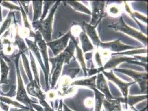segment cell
<instances>
[{"instance_id": "obj_5", "label": "cell", "mask_w": 148, "mask_h": 111, "mask_svg": "<svg viewBox=\"0 0 148 111\" xmlns=\"http://www.w3.org/2000/svg\"><path fill=\"white\" fill-rule=\"evenodd\" d=\"M113 71L121 72L131 77L135 82H137L139 84L142 92H146L147 91L148 74L147 72H138L130 69L116 68H114Z\"/></svg>"}, {"instance_id": "obj_44", "label": "cell", "mask_w": 148, "mask_h": 111, "mask_svg": "<svg viewBox=\"0 0 148 111\" xmlns=\"http://www.w3.org/2000/svg\"><path fill=\"white\" fill-rule=\"evenodd\" d=\"M1 5H2V1H0V23L2 22V9H1Z\"/></svg>"}, {"instance_id": "obj_45", "label": "cell", "mask_w": 148, "mask_h": 111, "mask_svg": "<svg viewBox=\"0 0 148 111\" xmlns=\"http://www.w3.org/2000/svg\"><path fill=\"white\" fill-rule=\"evenodd\" d=\"M62 107H64V109H63V111H72L71 110H70L68 107L65 105V104H63Z\"/></svg>"}, {"instance_id": "obj_19", "label": "cell", "mask_w": 148, "mask_h": 111, "mask_svg": "<svg viewBox=\"0 0 148 111\" xmlns=\"http://www.w3.org/2000/svg\"><path fill=\"white\" fill-rule=\"evenodd\" d=\"M16 36H15V40L14 42V45L17 46L19 48V54L22 53H25L26 52H28L29 49L28 47H27L23 39L21 37V36L19 35L18 27L17 24H16Z\"/></svg>"}, {"instance_id": "obj_35", "label": "cell", "mask_w": 148, "mask_h": 111, "mask_svg": "<svg viewBox=\"0 0 148 111\" xmlns=\"http://www.w3.org/2000/svg\"><path fill=\"white\" fill-rule=\"evenodd\" d=\"M147 49H139L133 51H130L129 52H124V53H117L112 54V55H133V53H147Z\"/></svg>"}, {"instance_id": "obj_24", "label": "cell", "mask_w": 148, "mask_h": 111, "mask_svg": "<svg viewBox=\"0 0 148 111\" xmlns=\"http://www.w3.org/2000/svg\"><path fill=\"white\" fill-rule=\"evenodd\" d=\"M75 49V46L74 43L71 40H70L69 44V46L62 52L65 56V60L64 63H65L66 64L69 63L70 60H71V58L73 57H74Z\"/></svg>"}, {"instance_id": "obj_21", "label": "cell", "mask_w": 148, "mask_h": 111, "mask_svg": "<svg viewBox=\"0 0 148 111\" xmlns=\"http://www.w3.org/2000/svg\"><path fill=\"white\" fill-rule=\"evenodd\" d=\"M43 1H33L32 5L33 8V22L39 20L42 15V5Z\"/></svg>"}, {"instance_id": "obj_14", "label": "cell", "mask_w": 148, "mask_h": 111, "mask_svg": "<svg viewBox=\"0 0 148 111\" xmlns=\"http://www.w3.org/2000/svg\"><path fill=\"white\" fill-rule=\"evenodd\" d=\"M96 88L99 92L103 93L106 97V99H114L110 92L107 82L105 80L104 76L102 73H99L97 76L96 80Z\"/></svg>"}, {"instance_id": "obj_34", "label": "cell", "mask_w": 148, "mask_h": 111, "mask_svg": "<svg viewBox=\"0 0 148 111\" xmlns=\"http://www.w3.org/2000/svg\"><path fill=\"white\" fill-rule=\"evenodd\" d=\"M2 6L5 8L10 9L11 11H13V10L20 11V7L14 5V4L8 1H2Z\"/></svg>"}, {"instance_id": "obj_23", "label": "cell", "mask_w": 148, "mask_h": 111, "mask_svg": "<svg viewBox=\"0 0 148 111\" xmlns=\"http://www.w3.org/2000/svg\"><path fill=\"white\" fill-rule=\"evenodd\" d=\"M95 93V111H101L102 105H103V101L105 99V95L99 92L96 88H91Z\"/></svg>"}, {"instance_id": "obj_10", "label": "cell", "mask_w": 148, "mask_h": 111, "mask_svg": "<svg viewBox=\"0 0 148 111\" xmlns=\"http://www.w3.org/2000/svg\"><path fill=\"white\" fill-rule=\"evenodd\" d=\"M138 60L136 57H112L110 60L103 67V70L105 71V69H110V68H115L116 66L118 65V64L122 62H127L132 63V64H136V65H139L141 66H144L145 68L146 71H147V64L143 63L142 62H138L136 61Z\"/></svg>"}, {"instance_id": "obj_1", "label": "cell", "mask_w": 148, "mask_h": 111, "mask_svg": "<svg viewBox=\"0 0 148 111\" xmlns=\"http://www.w3.org/2000/svg\"><path fill=\"white\" fill-rule=\"evenodd\" d=\"M60 1H57L52 7L47 17L43 21H37L32 23V27L36 31H38L41 34L44 40L47 43L51 41V33L53 32V22L54 16Z\"/></svg>"}, {"instance_id": "obj_3", "label": "cell", "mask_w": 148, "mask_h": 111, "mask_svg": "<svg viewBox=\"0 0 148 111\" xmlns=\"http://www.w3.org/2000/svg\"><path fill=\"white\" fill-rule=\"evenodd\" d=\"M108 27L116 31L123 32L124 33L130 35L132 37H134L145 45L147 44L148 42L147 37L144 35L141 32L128 26L124 22L122 17H120L117 22L109 25Z\"/></svg>"}, {"instance_id": "obj_32", "label": "cell", "mask_w": 148, "mask_h": 111, "mask_svg": "<svg viewBox=\"0 0 148 111\" xmlns=\"http://www.w3.org/2000/svg\"><path fill=\"white\" fill-rule=\"evenodd\" d=\"M56 1H44L43 2L44 6L43 13L40 17V19H39V21H43L44 19L45 16H47V13L49 11V9L50 6L52 5H54L56 3Z\"/></svg>"}, {"instance_id": "obj_17", "label": "cell", "mask_w": 148, "mask_h": 111, "mask_svg": "<svg viewBox=\"0 0 148 111\" xmlns=\"http://www.w3.org/2000/svg\"><path fill=\"white\" fill-rule=\"evenodd\" d=\"M103 104L106 111H122L121 102L118 98L105 99Z\"/></svg>"}, {"instance_id": "obj_20", "label": "cell", "mask_w": 148, "mask_h": 111, "mask_svg": "<svg viewBox=\"0 0 148 111\" xmlns=\"http://www.w3.org/2000/svg\"><path fill=\"white\" fill-rule=\"evenodd\" d=\"M79 37H80V40L81 43V47L82 49L83 52L86 53L88 51H90L94 49V47L92 43H91V42L90 41V40L88 39V36H87L84 30L81 31Z\"/></svg>"}, {"instance_id": "obj_6", "label": "cell", "mask_w": 148, "mask_h": 111, "mask_svg": "<svg viewBox=\"0 0 148 111\" xmlns=\"http://www.w3.org/2000/svg\"><path fill=\"white\" fill-rule=\"evenodd\" d=\"M29 37L34 38V41L37 43V46L43 58L44 65L46 71L48 75H49V58L47 52V43L44 40L40 33L38 31L34 32L33 31L29 32Z\"/></svg>"}, {"instance_id": "obj_8", "label": "cell", "mask_w": 148, "mask_h": 111, "mask_svg": "<svg viewBox=\"0 0 148 111\" xmlns=\"http://www.w3.org/2000/svg\"><path fill=\"white\" fill-rule=\"evenodd\" d=\"M71 35V32L69 31L66 35L60 38L46 43L47 46L49 47L50 49L53 51L54 56L56 57L60 54L67 47L69 40L70 38Z\"/></svg>"}, {"instance_id": "obj_28", "label": "cell", "mask_w": 148, "mask_h": 111, "mask_svg": "<svg viewBox=\"0 0 148 111\" xmlns=\"http://www.w3.org/2000/svg\"><path fill=\"white\" fill-rule=\"evenodd\" d=\"M148 99L147 95H144V96H128L127 100L125 102V105H130V106H132L133 105L137 103L138 102L143 101L144 99Z\"/></svg>"}, {"instance_id": "obj_2", "label": "cell", "mask_w": 148, "mask_h": 111, "mask_svg": "<svg viewBox=\"0 0 148 111\" xmlns=\"http://www.w3.org/2000/svg\"><path fill=\"white\" fill-rule=\"evenodd\" d=\"M21 54L18 55L14 57V63L17 72V91L16 92V100L19 101L26 105V107L29 108L32 107V105L33 103H38V102L32 100L28 96V94L25 88L24 83L22 80L21 74L20 72V69L19 68V58Z\"/></svg>"}, {"instance_id": "obj_27", "label": "cell", "mask_w": 148, "mask_h": 111, "mask_svg": "<svg viewBox=\"0 0 148 111\" xmlns=\"http://www.w3.org/2000/svg\"><path fill=\"white\" fill-rule=\"evenodd\" d=\"M0 102H3L5 103H6V105H13L16 108H21V109H25V110H29V108L21 105V103H19L17 101H14L12 99L9 98V97H7L5 96H0Z\"/></svg>"}, {"instance_id": "obj_47", "label": "cell", "mask_w": 148, "mask_h": 111, "mask_svg": "<svg viewBox=\"0 0 148 111\" xmlns=\"http://www.w3.org/2000/svg\"><path fill=\"white\" fill-rule=\"evenodd\" d=\"M1 56H0V58H1ZM0 77H1V74H0Z\"/></svg>"}, {"instance_id": "obj_36", "label": "cell", "mask_w": 148, "mask_h": 111, "mask_svg": "<svg viewBox=\"0 0 148 111\" xmlns=\"http://www.w3.org/2000/svg\"><path fill=\"white\" fill-rule=\"evenodd\" d=\"M19 5L22 7V8H23L24 11L26 14H27V13H28V8H29V3L30 2V1H21L18 2Z\"/></svg>"}, {"instance_id": "obj_37", "label": "cell", "mask_w": 148, "mask_h": 111, "mask_svg": "<svg viewBox=\"0 0 148 111\" xmlns=\"http://www.w3.org/2000/svg\"><path fill=\"white\" fill-rule=\"evenodd\" d=\"M80 71V68H73V69H70V70H69L68 71V75L70 76V77L73 79L74 77H75V76Z\"/></svg>"}, {"instance_id": "obj_39", "label": "cell", "mask_w": 148, "mask_h": 111, "mask_svg": "<svg viewBox=\"0 0 148 111\" xmlns=\"http://www.w3.org/2000/svg\"><path fill=\"white\" fill-rule=\"evenodd\" d=\"M0 107L1 108V109H2V110L4 111H9L10 106L3 102H0Z\"/></svg>"}, {"instance_id": "obj_31", "label": "cell", "mask_w": 148, "mask_h": 111, "mask_svg": "<svg viewBox=\"0 0 148 111\" xmlns=\"http://www.w3.org/2000/svg\"><path fill=\"white\" fill-rule=\"evenodd\" d=\"M29 56H30V60H31V67H32V71H33V74H34V80L37 81L38 85H40V81H39V74L38 73L36 63L34 58L33 56L32 55V54L31 51H29Z\"/></svg>"}, {"instance_id": "obj_15", "label": "cell", "mask_w": 148, "mask_h": 111, "mask_svg": "<svg viewBox=\"0 0 148 111\" xmlns=\"http://www.w3.org/2000/svg\"><path fill=\"white\" fill-rule=\"evenodd\" d=\"M83 30L85 31L87 36H88L92 40L94 45L96 47H99V44L101 43L99 39V36L97 34L96 31V27L92 26L90 24H88L86 22H83Z\"/></svg>"}, {"instance_id": "obj_43", "label": "cell", "mask_w": 148, "mask_h": 111, "mask_svg": "<svg viewBox=\"0 0 148 111\" xmlns=\"http://www.w3.org/2000/svg\"><path fill=\"white\" fill-rule=\"evenodd\" d=\"M62 105H63L62 101L60 100V104H59V106L58 111H62Z\"/></svg>"}, {"instance_id": "obj_9", "label": "cell", "mask_w": 148, "mask_h": 111, "mask_svg": "<svg viewBox=\"0 0 148 111\" xmlns=\"http://www.w3.org/2000/svg\"><path fill=\"white\" fill-rule=\"evenodd\" d=\"M105 1H91V4L92 8V19L90 25L97 27L104 16Z\"/></svg>"}, {"instance_id": "obj_40", "label": "cell", "mask_w": 148, "mask_h": 111, "mask_svg": "<svg viewBox=\"0 0 148 111\" xmlns=\"http://www.w3.org/2000/svg\"><path fill=\"white\" fill-rule=\"evenodd\" d=\"M32 107L33 108H35L37 111H44L43 107H42L41 106H40L38 105H36L35 103H33L32 105Z\"/></svg>"}, {"instance_id": "obj_48", "label": "cell", "mask_w": 148, "mask_h": 111, "mask_svg": "<svg viewBox=\"0 0 148 111\" xmlns=\"http://www.w3.org/2000/svg\"></svg>"}, {"instance_id": "obj_7", "label": "cell", "mask_w": 148, "mask_h": 111, "mask_svg": "<svg viewBox=\"0 0 148 111\" xmlns=\"http://www.w3.org/2000/svg\"><path fill=\"white\" fill-rule=\"evenodd\" d=\"M102 73L103 74L105 75L109 80L113 82L115 84H116L118 87L120 88V89L121 90V92L123 95L124 97L123 98L119 97V98H118V99L119 100L121 103H125L127 96H128L129 87L132 85L134 84L136 82H133L127 83V82H124L120 80L119 79H118L117 77H116L114 75V74L113 73V71H111L109 72H106L105 71H102Z\"/></svg>"}, {"instance_id": "obj_16", "label": "cell", "mask_w": 148, "mask_h": 111, "mask_svg": "<svg viewBox=\"0 0 148 111\" xmlns=\"http://www.w3.org/2000/svg\"><path fill=\"white\" fill-rule=\"evenodd\" d=\"M10 67L6 62L1 57L0 58V85H6L8 83V74Z\"/></svg>"}, {"instance_id": "obj_41", "label": "cell", "mask_w": 148, "mask_h": 111, "mask_svg": "<svg viewBox=\"0 0 148 111\" xmlns=\"http://www.w3.org/2000/svg\"><path fill=\"white\" fill-rule=\"evenodd\" d=\"M44 111H54L50 107L49 105H47V106L44 107L43 108Z\"/></svg>"}, {"instance_id": "obj_33", "label": "cell", "mask_w": 148, "mask_h": 111, "mask_svg": "<svg viewBox=\"0 0 148 111\" xmlns=\"http://www.w3.org/2000/svg\"><path fill=\"white\" fill-rule=\"evenodd\" d=\"M20 11H21V13H22V17H23V25H24L25 28L26 29L29 30V31H32V26L30 25V24L28 22V19L27 14L25 13L23 8L21 5H20Z\"/></svg>"}, {"instance_id": "obj_4", "label": "cell", "mask_w": 148, "mask_h": 111, "mask_svg": "<svg viewBox=\"0 0 148 111\" xmlns=\"http://www.w3.org/2000/svg\"><path fill=\"white\" fill-rule=\"evenodd\" d=\"M65 60V56L63 52L54 58L49 59V61L52 64V69L51 71V74H52L51 80V89L55 87L56 82L60 77Z\"/></svg>"}, {"instance_id": "obj_18", "label": "cell", "mask_w": 148, "mask_h": 111, "mask_svg": "<svg viewBox=\"0 0 148 111\" xmlns=\"http://www.w3.org/2000/svg\"><path fill=\"white\" fill-rule=\"evenodd\" d=\"M71 40L73 42V43L75 44V49H76V56H77V58L79 60L80 63L81 64V66L82 67V69L84 72V75L85 76H87V69L86 67V64L84 59V57H83V53H82V51L80 47L78 45V43L76 41V40L75 39V38L74 37V36L73 35H71L70 38Z\"/></svg>"}, {"instance_id": "obj_30", "label": "cell", "mask_w": 148, "mask_h": 111, "mask_svg": "<svg viewBox=\"0 0 148 111\" xmlns=\"http://www.w3.org/2000/svg\"><path fill=\"white\" fill-rule=\"evenodd\" d=\"M21 55L22 58V61L23 63V65H24V67H25L26 74H27L30 82H31V81L33 80V78L32 74V72H31V68H30V66H29V62L28 61V58H27V56L25 53H22Z\"/></svg>"}, {"instance_id": "obj_38", "label": "cell", "mask_w": 148, "mask_h": 111, "mask_svg": "<svg viewBox=\"0 0 148 111\" xmlns=\"http://www.w3.org/2000/svg\"><path fill=\"white\" fill-rule=\"evenodd\" d=\"M95 60H96V61L98 66H99V68L103 67L102 60L101 59V57H100V55H99V54L98 52L95 55Z\"/></svg>"}, {"instance_id": "obj_42", "label": "cell", "mask_w": 148, "mask_h": 111, "mask_svg": "<svg viewBox=\"0 0 148 111\" xmlns=\"http://www.w3.org/2000/svg\"><path fill=\"white\" fill-rule=\"evenodd\" d=\"M110 12L112 13H115V14H117V13L118 10L116 7H113V8H111V10H110Z\"/></svg>"}, {"instance_id": "obj_46", "label": "cell", "mask_w": 148, "mask_h": 111, "mask_svg": "<svg viewBox=\"0 0 148 111\" xmlns=\"http://www.w3.org/2000/svg\"><path fill=\"white\" fill-rule=\"evenodd\" d=\"M29 111H36L35 110H34V108H32V107L29 108Z\"/></svg>"}, {"instance_id": "obj_26", "label": "cell", "mask_w": 148, "mask_h": 111, "mask_svg": "<svg viewBox=\"0 0 148 111\" xmlns=\"http://www.w3.org/2000/svg\"><path fill=\"white\" fill-rule=\"evenodd\" d=\"M2 44H3V52L7 56H11L14 52V46L12 43L6 37L2 40Z\"/></svg>"}, {"instance_id": "obj_22", "label": "cell", "mask_w": 148, "mask_h": 111, "mask_svg": "<svg viewBox=\"0 0 148 111\" xmlns=\"http://www.w3.org/2000/svg\"><path fill=\"white\" fill-rule=\"evenodd\" d=\"M97 76H95L91 78H87L84 80H76L70 84L71 86H83L88 87L90 88L95 87L96 88V80Z\"/></svg>"}, {"instance_id": "obj_12", "label": "cell", "mask_w": 148, "mask_h": 111, "mask_svg": "<svg viewBox=\"0 0 148 111\" xmlns=\"http://www.w3.org/2000/svg\"><path fill=\"white\" fill-rule=\"evenodd\" d=\"M99 47H101V48L105 49H110L111 51L116 52H122L123 51L127 50V49H136V47H133L129 45H125L121 43L119 39L112 42H106V43L101 42L99 44Z\"/></svg>"}, {"instance_id": "obj_11", "label": "cell", "mask_w": 148, "mask_h": 111, "mask_svg": "<svg viewBox=\"0 0 148 111\" xmlns=\"http://www.w3.org/2000/svg\"><path fill=\"white\" fill-rule=\"evenodd\" d=\"M25 42L27 44L28 48L30 49L31 51L33 53V54L36 57L37 60L39 62L40 67L42 68L43 71L44 76H45V83H46V86L47 90L49 89V75L47 74L45 68L44 67V65L43 61L41 57V55H40V51L39 49V48L37 46V43L36 42V41H33L32 40H29L28 38H25Z\"/></svg>"}, {"instance_id": "obj_29", "label": "cell", "mask_w": 148, "mask_h": 111, "mask_svg": "<svg viewBox=\"0 0 148 111\" xmlns=\"http://www.w3.org/2000/svg\"><path fill=\"white\" fill-rule=\"evenodd\" d=\"M13 15V12L11 11L8 13L6 19L4 20L3 23L0 27V36L5 32L7 30H8L11 24L12 20V16Z\"/></svg>"}, {"instance_id": "obj_25", "label": "cell", "mask_w": 148, "mask_h": 111, "mask_svg": "<svg viewBox=\"0 0 148 111\" xmlns=\"http://www.w3.org/2000/svg\"><path fill=\"white\" fill-rule=\"evenodd\" d=\"M66 2L72 7L75 11L85 13L88 15L92 14L90 10H88L86 7L85 6L77 1H66Z\"/></svg>"}, {"instance_id": "obj_13", "label": "cell", "mask_w": 148, "mask_h": 111, "mask_svg": "<svg viewBox=\"0 0 148 111\" xmlns=\"http://www.w3.org/2000/svg\"><path fill=\"white\" fill-rule=\"evenodd\" d=\"M40 85H38L37 81L33 79L27 85L26 91L31 96L36 97L39 100V102L45 101V95L40 89Z\"/></svg>"}]
</instances>
